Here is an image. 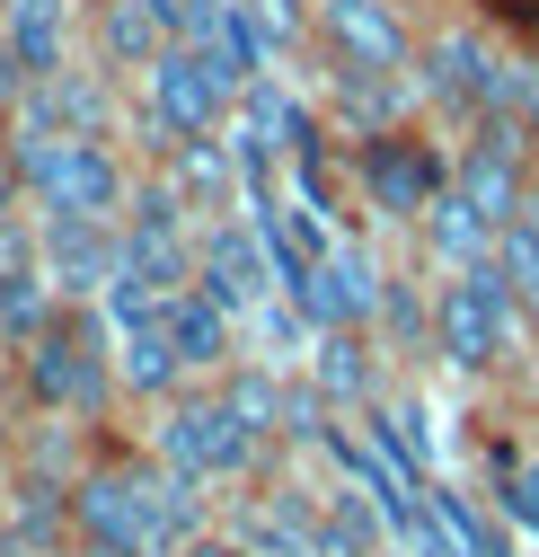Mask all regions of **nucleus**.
Returning a JSON list of instances; mask_svg holds the SVG:
<instances>
[{
	"label": "nucleus",
	"mask_w": 539,
	"mask_h": 557,
	"mask_svg": "<svg viewBox=\"0 0 539 557\" xmlns=\"http://www.w3.org/2000/svg\"><path fill=\"white\" fill-rule=\"evenodd\" d=\"M213 522L204 486L151 460L142 443H98L72 478V548L80 557H186V540Z\"/></svg>",
	"instance_id": "obj_1"
},
{
	"label": "nucleus",
	"mask_w": 539,
	"mask_h": 557,
	"mask_svg": "<svg viewBox=\"0 0 539 557\" xmlns=\"http://www.w3.org/2000/svg\"><path fill=\"white\" fill-rule=\"evenodd\" d=\"M10 372H18L27 416H62V425H89V434H106L115 416H124L106 301H62V310L36 327V345H18V355H10Z\"/></svg>",
	"instance_id": "obj_2"
},
{
	"label": "nucleus",
	"mask_w": 539,
	"mask_h": 557,
	"mask_svg": "<svg viewBox=\"0 0 539 557\" xmlns=\"http://www.w3.org/2000/svg\"><path fill=\"white\" fill-rule=\"evenodd\" d=\"M10 160L27 186V213H62V222H124L142 151L124 133H62L45 115H10Z\"/></svg>",
	"instance_id": "obj_3"
},
{
	"label": "nucleus",
	"mask_w": 539,
	"mask_h": 557,
	"mask_svg": "<svg viewBox=\"0 0 539 557\" xmlns=\"http://www.w3.org/2000/svg\"><path fill=\"white\" fill-rule=\"evenodd\" d=\"M239 98L248 89L222 72V53L195 45V36H177V45H160L151 72L124 89V143L142 151V160H160L177 143H222V133L239 124Z\"/></svg>",
	"instance_id": "obj_4"
},
{
	"label": "nucleus",
	"mask_w": 539,
	"mask_h": 557,
	"mask_svg": "<svg viewBox=\"0 0 539 557\" xmlns=\"http://www.w3.org/2000/svg\"><path fill=\"white\" fill-rule=\"evenodd\" d=\"M522 355H539V327L513 301L504 265L478 257L460 274H434V363L460 381H504Z\"/></svg>",
	"instance_id": "obj_5"
},
{
	"label": "nucleus",
	"mask_w": 539,
	"mask_h": 557,
	"mask_svg": "<svg viewBox=\"0 0 539 557\" xmlns=\"http://www.w3.org/2000/svg\"><path fill=\"white\" fill-rule=\"evenodd\" d=\"M142 451H151V460H168L177 478H195L204 496H222V486H256L265 469L284 460L265 434H248V425H239L230 398H222L213 381H195V389H177L168 407H151Z\"/></svg>",
	"instance_id": "obj_6"
},
{
	"label": "nucleus",
	"mask_w": 539,
	"mask_h": 557,
	"mask_svg": "<svg viewBox=\"0 0 539 557\" xmlns=\"http://www.w3.org/2000/svg\"><path fill=\"white\" fill-rule=\"evenodd\" d=\"M346 177H354V213H372L389 231H416L434 203L451 195V133L434 115L363 133V143H346Z\"/></svg>",
	"instance_id": "obj_7"
},
{
	"label": "nucleus",
	"mask_w": 539,
	"mask_h": 557,
	"mask_svg": "<svg viewBox=\"0 0 539 557\" xmlns=\"http://www.w3.org/2000/svg\"><path fill=\"white\" fill-rule=\"evenodd\" d=\"M416 53H425V10H408V0H318L310 72H336V81H416Z\"/></svg>",
	"instance_id": "obj_8"
},
{
	"label": "nucleus",
	"mask_w": 539,
	"mask_h": 557,
	"mask_svg": "<svg viewBox=\"0 0 539 557\" xmlns=\"http://www.w3.org/2000/svg\"><path fill=\"white\" fill-rule=\"evenodd\" d=\"M530 186H539V160H530V143H522L513 124H478V133H460V143H451V195L487 231H504L522 213Z\"/></svg>",
	"instance_id": "obj_9"
},
{
	"label": "nucleus",
	"mask_w": 539,
	"mask_h": 557,
	"mask_svg": "<svg viewBox=\"0 0 539 557\" xmlns=\"http://www.w3.org/2000/svg\"><path fill=\"white\" fill-rule=\"evenodd\" d=\"M301 319L310 327H380V301H389V265L346 231V239H327L318 265L301 274Z\"/></svg>",
	"instance_id": "obj_10"
},
{
	"label": "nucleus",
	"mask_w": 539,
	"mask_h": 557,
	"mask_svg": "<svg viewBox=\"0 0 539 557\" xmlns=\"http://www.w3.org/2000/svg\"><path fill=\"white\" fill-rule=\"evenodd\" d=\"M36 265L62 301H106L124 274V222H62L36 213Z\"/></svg>",
	"instance_id": "obj_11"
},
{
	"label": "nucleus",
	"mask_w": 539,
	"mask_h": 557,
	"mask_svg": "<svg viewBox=\"0 0 539 557\" xmlns=\"http://www.w3.org/2000/svg\"><path fill=\"white\" fill-rule=\"evenodd\" d=\"M168 310V345H177V363H186V381H222L239 355H248V319L239 310H222L204 284H186V293H168L160 301Z\"/></svg>",
	"instance_id": "obj_12"
},
{
	"label": "nucleus",
	"mask_w": 539,
	"mask_h": 557,
	"mask_svg": "<svg viewBox=\"0 0 539 557\" xmlns=\"http://www.w3.org/2000/svg\"><path fill=\"white\" fill-rule=\"evenodd\" d=\"M160 45H177L168 18H160V0H89V62L115 72L124 89L160 62Z\"/></svg>",
	"instance_id": "obj_13"
},
{
	"label": "nucleus",
	"mask_w": 539,
	"mask_h": 557,
	"mask_svg": "<svg viewBox=\"0 0 539 557\" xmlns=\"http://www.w3.org/2000/svg\"><path fill=\"white\" fill-rule=\"evenodd\" d=\"M408 239L425 248V265H434V274H460V265H478V257H496V231H487L478 213H468L460 195H442V203H434V213H425V222H416Z\"/></svg>",
	"instance_id": "obj_14"
},
{
	"label": "nucleus",
	"mask_w": 539,
	"mask_h": 557,
	"mask_svg": "<svg viewBox=\"0 0 539 557\" xmlns=\"http://www.w3.org/2000/svg\"><path fill=\"white\" fill-rule=\"evenodd\" d=\"M239 18L265 36V53L284 72H310V36H318V0H239Z\"/></svg>",
	"instance_id": "obj_15"
},
{
	"label": "nucleus",
	"mask_w": 539,
	"mask_h": 557,
	"mask_svg": "<svg viewBox=\"0 0 539 557\" xmlns=\"http://www.w3.org/2000/svg\"><path fill=\"white\" fill-rule=\"evenodd\" d=\"M186 557H265V548H256L239 522H204V531L186 540Z\"/></svg>",
	"instance_id": "obj_16"
},
{
	"label": "nucleus",
	"mask_w": 539,
	"mask_h": 557,
	"mask_svg": "<svg viewBox=\"0 0 539 557\" xmlns=\"http://www.w3.org/2000/svg\"><path fill=\"white\" fill-rule=\"evenodd\" d=\"M27 89H36V81H27V62H18V45L0 36V107L18 115V107H27Z\"/></svg>",
	"instance_id": "obj_17"
},
{
	"label": "nucleus",
	"mask_w": 539,
	"mask_h": 557,
	"mask_svg": "<svg viewBox=\"0 0 539 557\" xmlns=\"http://www.w3.org/2000/svg\"><path fill=\"white\" fill-rule=\"evenodd\" d=\"M265 557H336L327 540H284V548H265Z\"/></svg>",
	"instance_id": "obj_18"
},
{
	"label": "nucleus",
	"mask_w": 539,
	"mask_h": 557,
	"mask_svg": "<svg viewBox=\"0 0 539 557\" xmlns=\"http://www.w3.org/2000/svg\"><path fill=\"white\" fill-rule=\"evenodd\" d=\"M36 557H80V548H72V540H62V548H36Z\"/></svg>",
	"instance_id": "obj_19"
},
{
	"label": "nucleus",
	"mask_w": 539,
	"mask_h": 557,
	"mask_svg": "<svg viewBox=\"0 0 539 557\" xmlns=\"http://www.w3.org/2000/svg\"><path fill=\"white\" fill-rule=\"evenodd\" d=\"M0 151H10V107H0Z\"/></svg>",
	"instance_id": "obj_20"
},
{
	"label": "nucleus",
	"mask_w": 539,
	"mask_h": 557,
	"mask_svg": "<svg viewBox=\"0 0 539 557\" xmlns=\"http://www.w3.org/2000/svg\"><path fill=\"white\" fill-rule=\"evenodd\" d=\"M408 10H442V0H408Z\"/></svg>",
	"instance_id": "obj_21"
}]
</instances>
